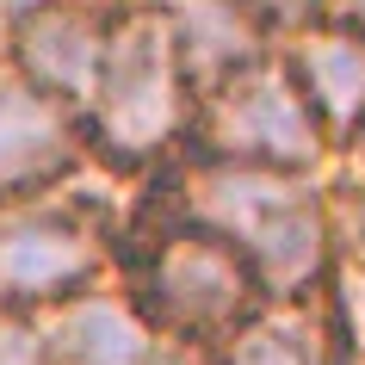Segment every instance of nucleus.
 I'll return each instance as SVG.
<instances>
[{
	"mask_svg": "<svg viewBox=\"0 0 365 365\" xmlns=\"http://www.w3.org/2000/svg\"><path fill=\"white\" fill-rule=\"evenodd\" d=\"M136 205L161 217H180L192 230L217 235L242 254L267 304H297L341 272L334 242V198L328 173H279V168H242V161H205L173 155L161 173L136 186Z\"/></svg>",
	"mask_w": 365,
	"mask_h": 365,
	"instance_id": "f257e3e1",
	"label": "nucleus"
},
{
	"mask_svg": "<svg viewBox=\"0 0 365 365\" xmlns=\"http://www.w3.org/2000/svg\"><path fill=\"white\" fill-rule=\"evenodd\" d=\"M186 130H192V81L173 56L155 0H130L112 13L93 93L81 106L87 168L143 186L186 149Z\"/></svg>",
	"mask_w": 365,
	"mask_h": 365,
	"instance_id": "f03ea898",
	"label": "nucleus"
},
{
	"mask_svg": "<svg viewBox=\"0 0 365 365\" xmlns=\"http://www.w3.org/2000/svg\"><path fill=\"white\" fill-rule=\"evenodd\" d=\"M112 285L149 322L155 341L198 346H217L267 304V291L254 285V272L242 267L235 248H223L217 235L192 230L180 217L143 211V205H130V217L118 223Z\"/></svg>",
	"mask_w": 365,
	"mask_h": 365,
	"instance_id": "7ed1b4c3",
	"label": "nucleus"
},
{
	"mask_svg": "<svg viewBox=\"0 0 365 365\" xmlns=\"http://www.w3.org/2000/svg\"><path fill=\"white\" fill-rule=\"evenodd\" d=\"M118 223L75 180L38 198L0 205V309L38 316L87 285H106L118 260Z\"/></svg>",
	"mask_w": 365,
	"mask_h": 365,
	"instance_id": "20e7f679",
	"label": "nucleus"
},
{
	"mask_svg": "<svg viewBox=\"0 0 365 365\" xmlns=\"http://www.w3.org/2000/svg\"><path fill=\"white\" fill-rule=\"evenodd\" d=\"M180 155L205 161H242V168H279V173H328V143L316 130L309 106L297 99L285 62L260 56L254 68L217 81L192 99V130Z\"/></svg>",
	"mask_w": 365,
	"mask_h": 365,
	"instance_id": "39448f33",
	"label": "nucleus"
},
{
	"mask_svg": "<svg viewBox=\"0 0 365 365\" xmlns=\"http://www.w3.org/2000/svg\"><path fill=\"white\" fill-rule=\"evenodd\" d=\"M112 13L118 6H99V0H38L6 31L0 62L81 118L87 93H93V75H99V56H106Z\"/></svg>",
	"mask_w": 365,
	"mask_h": 365,
	"instance_id": "423d86ee",
	"label": "nucleus"
},
{
	"mask_svg": "<svg viewBox=\"0 0 365 365\" xmlns=\"http://www.w3.org/2000/svg\"><path fill=\"white\" fill-rule=\"evenodd\" d=\"M87 173L81 118L0 62V205L56 192Z\"/></svg>",
	"mask_w": 365,
	"mask_h": 365,
	"instance_id": "0eeeda50",
	"label": "nucleus"
},
{
	"mask_svg": "<svg viewBox=\"0 0 365 365\" xmlns=\"http://www.w3.org/2000/svg\"><path fill=\"white\" fill-rule=\"evenodd\" d=\"M272 56L285 62L297 99L309 106L328 155H334L365 118V38H353V31L334 25V19H316V25H304V31L279 38Z\"/></svg>",
	"mask_w": 365,
	"mask_h": 365,
	"instance_id": "6e6552de",
	"label": "nucleus"
},
{
	"mask_svg": "<svg viewBox=\"0 0 365 365\" xmlns=\"http://www.w3.org/2000/svg\"><path fill=\"white\" fill-rule=\"evenodd\" d=\"M31 322L43 341V365H149L155 353L149 322L124 304V291L112 279L38 309Z\"/></svg>",
	"mask_w": 365,
	"mask_h": 365,
	"instance_id": "1a4fd4ad",
	"label": "nucleus"
},
{
	"mask_svg": "<svg viewBox=\"0 0 365 365\" xmlns=\"http://www.w3.org/2000/svg\"><path fill=\"white\" fill-rule=\"evenodd\" d=\"M341 328H346V291H341V272H334L316 297L260 304L211 353H217V365H334Z\"/></svg>",
	"mask_w": 365,
	"mask_h": 365,
	"instance_id": "9d476101",
	"label": "nucleus"
},
{
	"mask_svg": "<svg viewBox=\"0 0 365 365\" xmlns=\"http://www.w3.org/2000/svg\"><path fill=\"white\" fill-rule=\"evenodd\" d=\"M155 13H161L173 56L192 81V99L211 93L217 81L254 68L260 56H272V38L254 25L242 0H155Z\"/></svg>",
	"mask_w": 365,
	"mask_h": 365,
	"instance_id": "9b49d317",
	"label": "nucleus"
},
{
	"mask_svg": "<svg viewBox=\"0 0 365 365\" xmlns=\"http://www.w3.org/2000/svg\"><path fill=\"white\" fill-rule=\"evenodd\" d=\"M242 6L254 13V25L272 43L291 38V31H304V25H316V19H328V0H242Z\"/></svg>",
	"mask_w": 365,
	"mask_h": 365,
	"instance_id": "f8f14e48",
	"label": "nucleus"
},
{
	"mask_svg": "<svg viewBox=\"0 0 365 365\" xmlns=\"http://www.w3.org/2000/svg\"><path fill=\"white\" fill-rule=\"evenodd\" d=\"M334 198V242L353 272H365V192H328Z\"/></svg>",
	"mask_w": 365,
	"mask_h": 365,
	"instance_id": "ddd939ff",
	"label": "nucleus"
},
{
	"mask_svg": "<svg viewBox=\"0 0 365 365\" xmlns=\"http://www.w3.org/2000/svg\"><path fill=\"white\" fill-rule=\"evenodd\" d=\"M0 365H43V341H38L31 316L0 309Z\"/></svg>",
	"mask_w": 365,
	"mask_h": 365,
	"instance_id": "4468645a",
	"label": "nucleus"
},
{
	"mask_svg": "<svg viewBox=\"0 0 365 365\" xmlns=\"http://www.w3.org/2000/svg\"><path fill=\"white\" fill-rule=\"evenodd\" d=\"M328 192H365V118H359V130L328 155Z\"/></svg>",
	"mask_w": 365,
	"mask_h": 365,
	"instance_id": "2eb2a0df",
	"label": "nucleus"
},
{
	"mask_svg": "<svg viewBox=\"0 0 365 365\" xmlns=\"http://www.w3.org/2000/svg\"><path fill=\"white\" fill-rule=\"evenodd\" d=\"M149 365H217V353L198 346V341H155Z\"/></svg>",
	"mask_w": 365,
	"mask_h": 365,
	"instance_id": "dca6fc26",
	"label": "nucleus"
},
{
	"mask_svg": "<svg viewBox=\"0 0 365 365\" xmlns=\"http://www.w3.org/2000/svg\"><path fill=\"white\" fill-rule=\"evenodd\" d=\"M328 19L346 25L353 38H365V0H328Z\"/></svg>",
	"mask_w": 365,
	"mask_h": 365,
	"instance_id": "f3484780",
	"label": "nucleus"
},
{
	"mask_svg": "<svg viewBox=\"0 0 365 365\" xmlns=\"http://www.w3.org/2000/svg\"><path fill=\"white\" fill-rule=\"evenodd\" d=\"M359 279H365V272H359Z\"/></svg>",
	"mask_w": 365,
	"mask_h": 365,
	"instance_id": "a211bd4d",
	"label": "nucleus"
}]
</instances>
